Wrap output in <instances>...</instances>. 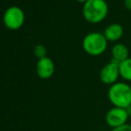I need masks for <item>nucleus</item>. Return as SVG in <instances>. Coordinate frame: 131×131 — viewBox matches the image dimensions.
Wrapping results in <instances>:
<instances>
[{"mask_svg": "<svg viewBox=\"0 0 131 131\" xmlns=\"http://www.w3.org/2000/svg\"><path fill=\"white\" fill-rule=\"evenodd\" d=\"M108 98L113 107L128 110L131 107V86L125 82L112 85L108 90Z\"/></svg>", "mask_w": 131, "mask_h": 131, "instance_id": "nucleus-1", "label": "nucleus"}, {"mask_svg": "<svg viewBox=\"0 0 131 131\" xmlns=\"http://www.w3.org/2000/svg\"><path fill=\"white\" fill-rule=\"evenodd\" d=\"M108 9L105 0H88L83 5V14L88 21L96 23L104 19Z\"/></svg>", "mask_w": 131, "mask_h": 131, "instance_id": "nucleus-2", "label": "nucleus"}, {"mask_svg": "<svg viewBox=\"0 0 131 131\" xmlns=\"http://www.w3.org/2000/svg\"><path fill=\"white\" fill-rule=\"evenodd\" d=\"M82 47L88 54L99 55L104 53L106 49L107 39L104 35L101 32H90L83 38Z\"/></svg>", "mask_w": 131, "mask_h": 131, "instance_id": "nucleus-3", "label": "nucleus"}, {"mask_svg": "<svg viewBox=\"0 0 131 131\" xmlns=\"http://www.w3.org/2000/svg\"><path fill=\"white\" fill-rule=\"evenodd\" d=\"M24 12L17 5H12L5 10L3 21L5 26L11 29H17L21 27L24 21Z\"/></svg>", "mask_w": 131, "mask_h": 131, "instance_id": "nucleus-4", "label": "nucleus"}, {"mask_svg": "<svg viewBox=\"0 0 131 131\" xmlns=\"http://www.w3.org/2000/svg\"><path fill=\"white\" fill-rule=\"evenodd\" d=\"M129 117V113L127 109L112 107L107 112L105 115V122L112 128H119L128 124L127 121Z\"/></svg>", "mask_w": 131, "mask_h": 131, "instance_id": "nucleus-5", "label": "nucleus"}, {"mask_svg": "<svg viewBox=\"0 0 131 131\" xmlns=\"http://www.w3.org/2000/svg\"><path fill=\"white\" fill-rule=\"evenodd\" d=\"M119 75V63L112 60V62H108L102 68L100 71V79L105 85H112L118 82V79Z\"/></svg>", "mask_w": 131, "mask_h": 131, "instance_id": "nucleus-6", "label": "nucleus"}, {"mask_svg": "<svg viewBox=\"0 0 131 131\" xmlns=\"http://www.w3.org/2000/svg\"><path fill=\"white\" fill-rule=\"evenodd\" d=\"M53 72H54V64L52 59L47 56L38 59L37 63V73L39 78L43 79H49L53 76Z\"/></svg>", "mask_w": 131, "mask_h": 131, "instance_id": "nucleus-7", "label": "nucleus"}, {"mask_svg": "<svg viewBox=\"0 0 131 131\" xmlns=\"http://www.w3.org/2000/svg\"><path fill=\"white\" fill-rule=\"evenodd\" d=\"M129 51L126 45L122 43H118L113 46L112 49V61L121 63V62L128 59Z\"/></svg>", "mask_w": 131, "mask_h": 131, "instance_id": "nucleus-8", "label": "nucleus"}, {"mask_svg": "<svg viewBox=\"0 0 131 131\" xmlns=\"http://www.w3.org/2000/svg\"><path fill=\"white\" fill-rule=\"evenodd\" d=\"M123 34V27L119 23H112L104 29V35L107 40H118Z\"/></svg>", "mask_w": 131, "mask_h": 131, "instance_id": "nucleus-9", "label": "nucleus"}, {"mask_svg": "<svg viewBox=\"0 0 131 131\" xmlns=\"http://www.w3.org/2000/svg\"><path fill=\"white\" fill-rule=\"evenodd\" d=\"M119 67L121 78L127 81H131V57L119 63Z\"/></svg>", "mask_w": 131, "mask_h": 131, "instance_id": "nucleus-10", "label": "nucleus"}, {"mask_svg": "<svg viewBox=\"0 0 131 131\" xmlns=\"http://www.w3.org/2000/svg\"><path fill=\"white\" fill-rule=\"evenodd\" d=\"M33 52H34V54L38 59L47 57V48L42 44H38V45L35 46L34 49H33Z\"/></svg>", "mask_w": 131, "mask_h": 131, "instance_id": "nucleus-11", "label": "nucleus"}, {"mask_svg": "<svg viewBox=\"0 0 131 131\" xmlns=\"http://www.w3.org/2000/svg\"><path fill=\"white\" fill-rule=\"evenodd\" d=\"M111 131H131V125L126 124V125H124V126L119 127V128H112Z\"/></svg>", "mask_w": 131, "mask_h": 131, "instance_id": "nucleus-12", "label": "nucleus"}, {"mask_svg": "<svg viewBox=\"0 0 131 131\" xmlns=\"http://www.w3.org/2000/svg\"><path fill=\"white\" fill-rule=\"evenodd\" d=\"M124 4L127 8L131 10V0H124Z\"/></svg>", "mask_w": 131, "mask_h": 131, "instance_id": "nucleus-13", "label": "nucleus"}, {"mask_svg": "<svg viewBox=\"0 0 131 131\" xmlns=\"http://www.w3.org/2000/svg\"><path fill=\"white\" fill-rule=\"evenodd\" d=\"M77 1H79V2H84V3H85V2H86V1H88V0H77Z\"/></svg>", "mask_w": 131, "mask_h": 131, "instance_id": "nucleus-14", "label": "nucleus"}]
</instances>
